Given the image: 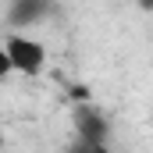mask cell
I'll return each mask as SVG.
<instances>
[{
	"mask_svg": "<svg viewBox=\"0 0 153 153\" xmlns=\"http://www.w3.org/2000/svg\"><path fill=\"white\" fill-rule=\"evenodd\" d=\"M4 50H7L11 71H18V75H25V78L43 75V68H46V46H43L36 36L11 32V36L4 39Z\"/></svg>",
	"mask_w": 153,
	"mask_h": 153,
	"instance_id": "cell-1",
	"label": "cell"
},
{
	"mask_svg": "<svg viewBox=\"0 0 153 153\" xmlns=\"http://www.w3.org/2000/svg\"><path fill=\"white\" fill-rule=\"evenodd\" d=\"M36 14H39V7H25V4H22V7L14 11V22H32Z\"/></svg>",
	"mask_w": 153,
	"mask_h": 153,
	"instance_id": "cell-2",
	"label": "cell"
},
{
	"mask_svg": "<svg viewBox=\"0 0 153 153\" xmlns=\"http://www.w3.org/2000/svg\"><path fill=\"white\" fill-rule=\"evenodd\" d=\"M11 75V61H7V50H4V43H0V82Z\"/></svg>",
	"mask_w": 153,
	"mask_h": 153,
	"instance_id": "cell-3",
	"label": "cell"
},
{
	"mask_svg": "<svg viewBox=\"0 0 153 153\" xmlns=\"http://www.w3.org/2000/svg\"><path fill=\"white\" fill-rule=\"evenodd\" d=\"M89 153H111V150H107V146H100V143H93V150H89Z\"/></svg>",
	"mask_w": 153,
	"mask_h": 153,
	"instance_id": "cell-4",
	"label": "cell"
},
{
	"mask_svg": "<svg viewBox=\"0 0 153 153\" xmlns=\"http://www.w3.org/2000/svg\"><path fill=\"white\" fill-rule=\"evenodd\" d=\"M4 143H7V139H4V125H0V153H4Z\"/></svg>",
	"mask_w": 153,
	"mask_h": 153,
	"instance_id": "cell-5",
	"label": "cell"
}]
</instances>
